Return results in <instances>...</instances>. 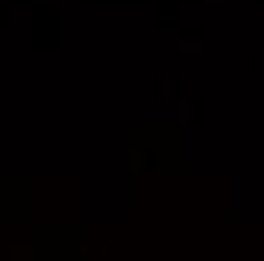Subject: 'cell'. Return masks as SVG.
<instances>
[{"instance_id": "cell-1", "label": "cell", "mask_w": 264, "mask_h": 261, "mask_svg": "<svg viewBox=\"0 0 264 261\" xmlns=\"http://www.w3.org/2000/svg\"><path fill=\"white\" fill-rule=\"evenodd\" d=\"M170 85H176V82L167 79V76H164V79H158V97H170Z\"/></svg>"}]
</instances>
